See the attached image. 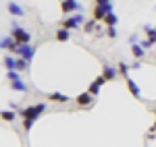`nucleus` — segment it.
I'll use <instances>...</instances> for the list:
<instances>
[{
    "instance_id": "obj_6",
    "label": "nucleus",
    "mask_w": 156,
    "mask_h": 147,
    "mask_svg": "<svg viewBox=\"0 0 156 147\" xmlns=\"http://www.w3.org/2000/svg\"><path fill=\"white\" fill-rule=\"evenodd\" d=\"M92 102H94V95H92L90 91H85V93H81V95H77V98H75V104H77V106H81V108L92 106Z\"/></svg>"
},
{
    "instance_id": "obj_28",
    "label": "nucleus",
    "mask_w": 156,
    "mask_h": 147,
    "mask_svg": "<svg viewBox=\"0 0 156 147\" xmlns=\"http://www.w3.org/2000/svg\"><path fill=\"white\" fill-rule=\"evenodd\" d=\"M152 129H154V131H156V124H154V126H152Z\"/></svg>"
},
{
    "instance_id": "obj_10",
    "label": "nucleus",
    "mask_w": 156,
    "mask_h": 147,
    "mask_svg": "<svg viewBox=\"0 0 156 147\" xmlns=\"http://www.w3.org/2000/svg\"><path fill=\"white\" fill-rule=\"evenodd\" d=\"M125 81H127V87H129V91H131V95H133V98H137V99L142 98V91H140V85H137V83H135L133 79H129V77H127Z\"/></svg>"
},
{
    "instance_id": "obj_24",
    "label": "nucleus",
    "mask_w": 156,
    "mask_h": 147,
    "mask_svg": "<svg viewBox=\"0 0 156 147\" xmlns=\"http://www.w3.org/2000/svg\"><path fill=\"white\" fill-rule=\"evenodd\" d=\"M27 68V60H23V58H17V71L21 73V71H25Z\"/></svg>"
},
{
    "instance_id": "obj_15",
    "label": "nucleus",
    "mask_w": 156,
    "mask_h": 147,
    "mask_svg": "<svg viewBox=\"0 0 156 147\" xmlns=\"http://www.w3.org/2000/svg\"><path fill=\"white\" fill-rule=\"evenodd\" d=\"M131 54L140 60V58H144V54H146V50L140 46V44H131Z\"/></svg>"
},
{
    "instance_id": "obj_11",
    "label": "nucleus",
    "mask_w": 156,
    "mask_h": 147,
    "mask_svg": "<svg viewBox=\"0 0 156 147\" xmlns=\"http://www.w3.org/2000/svg\"><path fill=\"white\" fill-rule=\"evenodd\" d=\"M6 8H9V12L15 15V17H23V15H25V11L17 4V2H6Z\"/></svg>"
},
{
    "instance_id": "obj_25",
    "label": "nucleus",
    "mask_w": 156,
    "mask_h": 147,
    "mask_svg": "<svg viewBox=\"0 0 156 147\" xmlns=\"http://www.w3.org/2000/svg\"><path fill=\"white\" fill-rule=\"evenodd\" d=\"M140 46H142V48H144V50H148V48H152L154 44H152L150 39H142V44H140Z\"/></svg>"
},
{
    "instance_id": "obj_8",
    "label": "nucleus",
    "mask_w": 156,
    "mask_h": 147,
    "mask_svg": "<svg viewBox=\"0 0 156 147\" xmlns=\"http://www.w3.org/2000/svg\"><path fill=\"white\" fill-rule=\"evenodd\" d=\"M60 11H62V12H75V11H79V2H75V0H65V2L60 4Z\"/></svg>"
},
{
    "instance_id": "obj_22",
    "label": "nucleus",
    "mask_w": 156,
    "mask_h": 147,
    "mask_svg": "<svg viewBox=\"0 0 156 147\" xmlns=\"http://www.w3.org/2000/svg\"><path fill=\"white\" fill-rule=\"evenodd\" d=\"M94 29H96V21H94V19H92V21H87V23L83 25V31H85V33H92Z\"/></svg>"
},
{
    "instance_id": "obj_20",
    "label": "nucleus",
    "mask_w": 156,
    "mask_h": 147,
    "mask_svg": "<svg viewBox=\"0 0 156 147\" xmlns=\"http://www.w3.org/2000/svg\"><path fill=\"white\" fill-rule=\"evenodd\" d=\"M129 68H131V66H129V64H127L125 60H121V62H119V73H121V75H125V79H127V73H129Z\"/></svg>"
},
{
    "instance_id": "obj_26",
    "label": "nucleus",
    "mask_w": 156,
    "mask_h": 147,
    "mask_svg": "<svg viewBox=\"0 0 156 147\" xmlns=\"http://www.w3.org/2000/svg\"><path fill=\"white\" fill-rule=\"evenodd\" d=\"M106 33H108V37H117V29L115 27H106Z\"/></svg>"
},
{
    "instance_id": "obj_5",
    "label": "nucleus",
    "mask_w": 156,
    "mask_h": 147,
    "mask_svg": "<svg viewBox=\"0 0 156 147\" xmlns=\"http://www.w3.org/2000/svg\"><path fill=\"white\" fill-rule=\"evenodd\" d=\"M15 54H19V56H21L23 60L29 62L31 58H34V54H36V48H34V46H29V44H19Z\"/></svg>"
},
{
    "instance_id": "obj_3",
    "label": "nucleus",
    "mask_w": 156,
    "mask_h": 147,
    "mask_svg": "<svg viewBox=\"0 0 156 147\" xmlns=\"http://www.w3.org/2000/svg\"><path fill=\"white\" fill-rule=\"evenodd\" d=\"M12 39L17 42V44H29V39H31V35H29V31H25L23 27H19V25L15 23L12 25V31H11Z\"/></svg>"
},
{
    "instance_id": "obj_17",
    "label": "nucleus",
    "mask_w": 156,
    "mask_h": 147,
    "mask_svg": "<svg viewBox=\"0 0 156 147\" xmlns=\"http://www.w3.org/2000/svg\"><path fill=\"white\" fill-rule=\"evenodd\" d=\"M11 89H15V91H21V93H27V91H29V87L25 85L21 79H19V81H15V83H11Z\"/></svg>"
},
{
    "instance_id": "obj_14",
    "label": "nucleus",
    "mask_w": 156,
    "mask_h": 147,
    "mask_svg": "<svg viewBox=\"0 0 156 147\" xmlns=\"http://www.w3.org/2000/svg\"><path fill=\"white\" fill-rule=\"evenodd\" d=\"M54 37H56L58 42H67V39L71 37V31H69V29H65V27H60V29H56Z\"/></svg>"
},
{
    "instance_id": "obj_23",
    "label": "nucleus",
    "mask_w": 156,
    "mask_h": 147,
    "mask_svg": "<svg viewBox=\"0 0 156 147\" xmlns=\"http://www.w3.org/2000/svg\"><path fill=\"white\" fill-rule=\"evenodd\" d=\"M2 118L11 122V120H15V112H11V110H2Z\"/></svg>"
},
{
    "instance_id": "obj_19",
    "label": "nucleus",
    "mask_w": 156,
    "mask_h": 147,
    "mask_svg": "<svg viewBox=\"0 0 156 147\" xmlns=\"http://www.w3.org/2000/svg\"><path fill=\"white\" fill-rule=\"evenodd\" d=\"M117 21H119V19H117V15H115V12H110L106 19H104V23H106L108 27H115V25H117Z\"/></svg>"
},
{
    "instance_id": "obj_7",
    "label": "nucleus",
    "mask_w": 156,
    "mask_h": 147,
    "mask_svg": "<svg viewBox=\"0 0 156 147\" xmlns=\"http://www.w3.org/2000/svg\"><path fill=\"white\" fill-rule=\"evenodd\" d=\"M117 75H119V71H117L115 66H110V64H104V66H102V77H104L106 81L117 79Z\"/></svg>"
},
{
    "instance_id": "obj_12",
    "label": "nucleus",
    "mask_w": 156,
    "mask_h": 147,
    "mask_svg": "<svg viewBox=\"0 0 156 147\" xmlns=\"http://www.w3.org/2000/svg\"><path fill=\"white\" fill-rule=\"evenodd\" d=\"M17 42L12 39V35H9V37H2V48L4 50H12V52H17Z\"/></svg>"
},
{
    "instance_id": "obj_13",
    "label": "nucleus",
    "mask_w": 156,
    "mask_h": 147,
    "mask_svg": "<svg viewBox=\"0 0 156 147\" xmlns=\"http://www.w3.org/2000/svg\"><path fill=\"white\" fill-rule=\"evenodd\" d=\"M48 99L50 102H60V104H67L69 102V95H62V93H58V91H54V93H48Z\"/></svg>"
},
{
    "instance_id": "obj_21",
    "label": "nucleus",
    "mask_w": 156,
    "mask_h": 147,
    "mask_svg": "<svg viewBox=\"0 0 156 147\" xmlns=\"http://www.w3.org/2000/svg\"><path fill=\"white\" fill-rule=\"evenodd\" d=\"M6 79H9L11 83L19 81V79H21V77H19V71H9V73H6Z\"/></svg>"
},
{
    "instance_id": "obj_18",
    "label": "nucleus",
    "mask_w": 156,
    "mask_h": 147,
    "mask_svg": "<svg viewBox=\"0 0 156 147\" xmlns=\"http://www.w3.org/2000/svg\"><path fill=\"white\" fill-rule=\"evenodd\" d=\"M144 31H146V35H148V39L152 44H156V29L154 27H144Z\"/></svg>"
},
{
    "instance_id": "obj_4",
    "label": "nucleus",
    "mask_w": 156,
    "mask_h": 147,
    "mask_svg": "<svg viewBox=\"0 0 156 147\" xmlns=\"http://www.w3.org/2000/svg\"><path fill=\"white\" fill-rule=\"evenodd\" d=\"M83 21H85V15L83 12H77V15H73V17H69V19H65V21H62V27L71 31V29H77Z\"/></svg>"
},
{
    "instance_id": "obj_1",
    "label": "nucleus",
    "mask_w": 156,
    "mask_h": 147,
    "mask_svg": "<svg viewBox=\"0 0 156 147\" xmlns=\"http://www.w3.org/2000/svg\"><path fill=\"white\" fill-rule=\"evenodd\" d=\"M46 112V104H36V106H25L23 110L19 112V116L23 118V120H36V118H40L42 114Z\"/></svg>"
},
{
    "instance_id": "obj_2",
    "label": "nucleus",
    "mask_w": 156,
    "mask_h": 147,
    "mask_svg": "<svg viewBox=\"0 0 156 147\" xmlns=\"http://www.w3.org/2000/svg\"><path fill=\"white\" fill-rule=\"evenodd\" d=\"M110 12H112V2H108V0H98L96 6H94V21L106 19Z\"/></svg>"
},
{
    "instance_id": "obj_9",
    "label": "nucleus",
    "mask_w": 156,
    "mask_h": 147,
    "mask_svg": "<svg viewBox=\"0 0 156 147\" xmlns=\"http://www.w3.org/2000/svg\"><path fill=\"white\" fill-rule=\"evenodd\" d=\"M104 83H106V79H104V77H102V75H100V77H98L96 81H94V83H92V85H90V89H87V91H90V93H92V95H98V93H100V87L104 85Z\"/></svg>"
},
{
    "instance_id": "obj_16",
    "label": "nucleus",
    "mask_w": 156,
    "mask_h": 147,
    "mask_svg": "<svg viewBox=\"0 0 156 147\" xmlns=\"http://www.w3.org/2000/svg\"><path fill=\"white\" fill-rule=\"evenodd\" d=\"M4 66H6V71H17V58H12V56H4Z\"/></svg>"
},
{
    "instance_id": "obj_27",
    "label": "nucleus",
    "mask_w": 156,
    "mask_h": 147,
    "mask_svg": "<svg viewBox=\"0 0 156 147\" xmlns=\"http://www.w3.org/2000/svg\"><path fill=\"white\" fill-rule=\"evenodd\" d=\"M31 124H34L31 120H23V129H25V131H29V129H31Z\"/></svg>"
}]
</instances>
